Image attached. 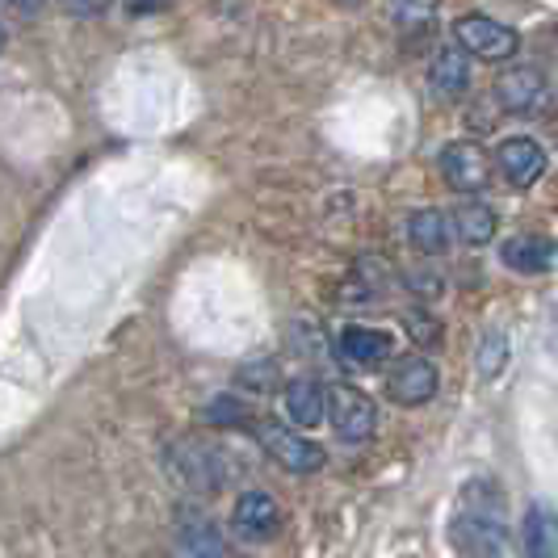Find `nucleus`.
<instances>
[{"instance_id": "10", "label": "nucleus", "mask_w": 558, "mask_h": 558, "mask_svg": "<svg viewBox=\"0 0 558 558\" xmlns=\"http://www.w3.org/2000/svg\"><path fill=\"white\" fill-rule=\"evenodd\" d=\"M336 353L353 369H378L391 357V336L378 332V328H344L336 340Z\"/></svg>"}, {"instance_id": "25", "label": "nucleus", "mask_w": 558, "mask_h": 558, "mask_svg": "<svg viewBox=\"0 0 558 558\" xmlns=\"http://www.w3.org/2000/svg\"><path fill=\"white\" fill-rule=\"evenodd\" d=\"M0 47H4V29H0Z\"/></svg>"}, {"instance_id": "1", "label": "nucleus", "mask_w": 558, "mask_h": 558, "mask_svg": "<svg viewBox=\"0 0 558 558\" xmlns=\"http://www.w3.org/2000/svg\"><path fill=\"white\" fill-rule=\"evenodd\" d=\"M449 537L462 555L471 558H496L504 550V537H508V508H504L500 487L492 478H475L466 483L462 492V504L453 512V525H449Z\"/></svg>"}, {"instance_id": "16", "label": "nucleus", "mask_w": 558, "mask_h": 558, "mask_svg": "<svg viewBox=\"0 0 558 558\" xmlns=\"http://www.w3.org/2000/svg\"><path fill=\"white\" fill-rule=\"evenodd\" d=\"M172 458L181 466V478L194 492H215L219 487V458H215V449L197 446V441H181V446L172 449Z\"/></svg>"}, {"instance_id": "22", "label": "nucleus", "mask_w": 558, "mask_h": 558, "mask_svg": "<svg viewBox=\"0 0 558 558\" xmlns=\"http://www.w3.org/2000/svg\"><path fill=\"white\" fill-rule=\"evenodd\" d=\"M68 13H76V17H93V13H101L106 9V0H59Z\"/></svg>"}, {"instance_id": "14", "label": "nucleus", "mask_w": 558, "mask_h": 558, "mask_svg": "<svg viewBox=\"0 0 558 558\" xmlns=\"http://www.w3.org/2000/svg\"><path fill=\"white\" fill-rule=\"evenodd\" d=\"M449 223H453V235H458L466 248H483V244H492V235H496V210H492L487 202H478V197H466V202L453 206Z\"/></svg>"}, {"instance_id": "24", "label": "nucleus", "mask_w": 558, "mask_h": 558, "mask_svg": "<svg viewBox=\"0 0 558 558\" xmlns=\"http://www.w3.org/2000/svg\"><path fill=\"white\" fill-rule=\"evenodd\" d=\"M160 4H165V0H135V9H140V13H156Z\"/></svg>"}, {"instance_id": "8", "label": "nucleus", "mask_w": 558, "mask_h": 558, "mask_svg": "<svg viewBox=\"0 0 558 558\" xmlns=\"http://www.w3.org/2000/svg\"><path fill=\"white\" fill-rule=\"evenodd\" d=\"M492 160H496L500 177L512 185V190H530L533 181L546 172V151H542V143L530 140V135H512V140H504Z\"/></svg>"}, {"instance_id": "6", "label": "nucleus", "mask_w": 558, "mask_h": 558, "mask_svg": "<svg viewBox=\"0 0 558 558\" xmlns=\"http://www.w3.org/2000/svg\"><path fill=\"white\" fill-rule=\"evenodd\" d=\"M437 395V369L428 357L420 353H408V357H395L387 365V399L399 403V408H420Z\"/></svg>"}, {"instance_id": "2", "label": "nucleus", "mask_w": 558, "mask_h": 558, "mask_svg": "<svg viewBox=\"0 0 558 558\" xmlns=\"http://www.w3.org/2000/svg\"><path fill=\"white\" fill-rule=\"evenodd\" d=\"M252 433H256L260 449H265L278 466H286L290 475H315V471L324 466V449L315 446V441H307L303 433L278 424V420H256Z\"/></svg>"}, {"instance_id": "15", "label": "nucleus", "mask_w": 558, "mask_h": 558, "mask_svg": "<svg viewBox=\"0 0 558 558\" xmlns=\"http://www.w3.org/2000/svg\"><path fill=\"white\" fill-rule=\"evenodd\" d=\"M181 550L185 558H235L231 546L223 542V533L215 530L202 512H181Z\"/></svg>"}, {"instance_id": "18", "label": "nucleus", "mask_w": 558, "mask_h": 558, "mask_svg": "<svg viewBox=\"0 0 558 558\" xmlns=\"http://www.w3.org/2000/svg\"><path fill=\"white\" fill-rule=\"evenodd\" d=\"M449 231H453L449 215L433 210V206H424V210H416V215L408 219V240H412V248L424 252V256H441L449 244Z\"/></svg>"}, {"instance_id": "5", "label": "nucleus", "mask_w": 558, "mask_h": 558, "mask_svg": "<svg viewBox=\"0 0 558 558\" xmlns=\"http://www.w3.org/2000/svg\"><path fill=\"white\" fill-rule=\"evenodd\" d=\"M441 177L453 194L478 197L492 181V160L475 140H453L441 147Z\"/></svg>"}, {"instance_id": "4", "label": "nucleus", "mask_w": 558, "mask_h": 558, "mask_svg": "<svg viewBox=\"0 0 558 558\" xmlns=\"http://www.w3.org/2000/svg\"><path fill=\"white\" fill-rule=\"evenodd\" d=\"M453 38H458V47H462L466 56L483 59V63H504V59L517 56V47H521L517 29L504 26V22H492V17H483V13L458 17V22H453Z\"/></svg>"}, {"instance_id": "23", "label": "nucleus", "mask_w": 558, "mask_h": 558, "mask_svg": "<svg viewBox=\"0 0 558 558\" xmlns=\"http://www.w3.org/2000/svg\"><path fill=\"white\" fill-rule=\"evenodd\" d=\"M13 4H17L22 13H29V17H34V13H43V4H47V0H13Z\"/></svg>"}, {"instance_id": "13", "label": "nucleus", "mask_w": 558, "mask_h": 558, "mask_svg": "<svg viewBox=\"0 0 558 558\" xmlns=\"http://www.w3.org/2000/svg\"><path fill=\"white\" fill-rule=\"evenodd\" d=\"M286 416L294 420L299 428H315L328 416V387L315 378H294L286 387Z\"/></svg>"}, {"instance_id": "9", "label": "nucleus", "mask_w": 558, "mask_h": 558, "mask_svg": "<svg viewBox=\"0 0 558 558\" xmlns=\"http://www.w3.org/2000/svg\"><path fill=\"white\" fill-rule=\"evenodd\" d=\"M542 97H546V76L530 63H517L496 76V101L504 113H530L542 106Z\"/></svg>"}, {"instance_id": "19", "label": "nucleus", "mask_w": 558, "mask_h": 558, "mask_svg": "<svg viewBox=\"0 0 558 558\" xmlns=\"http://www.w3.org/2000/svg\"><path fill=\"white\" fill-rule=\"evenodd\" d=\"M508 336H504V328H492V332H483V340H478V349H475V369H478V378H500L504 374V365H508Z\"/></svg>"}, {"instance_id": "21", "label": "nucleus", "mask_w": 558, "mask_h": 558, "mask_svg": "<svg viewBox=\"0 0 558 558\" xmlns=\"http://www.w3.org/2000/svg\"><path fill=\"white\" fill-rule=\"evenodd\" d=\"M403 324H408V332L416 336V340H437V328H433V319L424 311H408Z\"/></svg>"}, {"instance_id": "11", "label": "nucleus", "mask_w": 558, "mask_h": 558, "mask_svg": "<svg viewBox=\"0 0 558 558\" xmlns=\"http://www.w3.org/2000/svg\"><path fill=\"white\" fill-rule=\"evenodd\" d=\"M500 260L512 274H546V269H555L558 248L546 235H512L500 244Z\"/></svg>"}, {"instance_id": "17", "label": "nucleus", "mask_w": 558, "mask_h": 558, "mask_svg": "<svg viewBox=\"0 0 558 558\" xmlns=\"http://www.w3.org/2000/svg\"><path fill=\"white\" fill-rule=\"evenodd\" d=\"M521 550L525 558H555L558 550V521L546 504H533L521 521Z\"/></svg>"}, {"instance_id": "3", "label": "nucleus", "mask_w": 558, "mask_h": 558, "mask_svg": "<svg viewBox=\"0 0 558 558\" xmlns=\"http://www.w3.org/2000/svg\"><path fill=\"white\" fill-rule=\"evenodd\" d=\"M328 420H332V433L340 441L362 446L378 428V408L365 391L340 383V387H328Z\"/></svg>"}, {"instance_id": "12", "label": "nucleus", "mask_w": 558, "mask_h": 558, "mask_svg": "<svg viewBox=\"0 0 558 558\" xmlns=\"http://www.w3.org/2000/svg\"><path fill=\"white\" fill-rule=\"evenodd\" d=\"M428 84L437 97H462L466 84H471V56L453 43V47H441L433 63H428Z\"/></svg>"}, {"instance_id": "7", "label": "nucleus", "mask_w": 558, "mask_h": 558, "mask_svg": "<svg viewBox=\"0 0 558 558\" xmlns=\"http://www.w3.org/2000/svg\"><path fill=\"white\" fill-rule=\"evenodd\" d=\"M231 530H235L240 542H252V546L278 537V530H281L278 500H274L269 492H244V496L235 500V512H231Z\"/></svg>"}, {"instance_id": "20", "label": "nucleus", "mask_w": 558, "mask_h": 558, "mask_svg": "<svg viewBox=\"0 0 558 558\" xmlns=\"http://www.w3.org/2000/svg\"><path fill=\"white\" fill-rule=\"evenodd\" d=\"M437 9H441V0H387L391 22L395 26H403V29L428 26V22L437 17Z\"/></svg>"}]
</instances>
